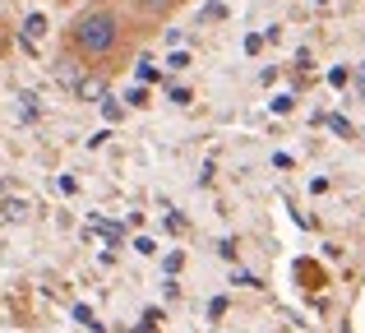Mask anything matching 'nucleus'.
Returning <instances> with one entry per match:
<instances>
[{
  "label": "nucleus",
  "mask_w": 365,
  "mask_h": 333,
  "mask_svg": "<svg viewBox=\"0 0 365 333\" xmlns=\"http://www.w3.org/2000/svg\"><path fill=\"white\" fill-rule=\"evenodd\" d=\"M134 5H139L143 14H167V9L176 5V0H134Z\"/></svg>",
  "instance_id": "20e7f679"
},
{
  "label": "nucleus",
  "mask_w": 365,
  "mask_h": 333,
  "mask_svg": "<svg viewBox=\"0 0 365 333\" xmlns=\"http://www.w3.org/2000/svg\"><path fill=\"white\" fill-rule=\"evenodd\" d=\"M51 74H56V79H61V83H65V88H74V93H79V83H83V79H88V74H83V65H79V61H74V56H56V65H51Z\"/></svg>",
  "instance_id": "f03ea898"
},
{
  "label": "nucleus",
  "mask_w": 365,
  "mask_h": 333,
  "mask_svg": "<svg viewBox=\"0 0 365 333\" xmlns=\"http://www.w3.org/2000/svg\"><path fill=\"white\" fill-rule=\"evenodd\" d=\"M9 51V28H5V19H0V56Z\"/></svg>",
  "instance_id": "39448f33"
},
{
  "label": "nucleus",
  "mask_w": 365,
  "mask_h": 333,
  "mask_svg": "<svg viewBox=\"0 0 365 333\" xmlns=\"http://www.w3.org/2000/svg\"><path fill=\"white\" fill-rule=\"evenodd\" d=\"M19 33H24V42H37V37L46 33V14H28V19H24V28H19Z\"/></svg>",
  "instance_id": "7ed1b4c3"
},
{
  "label": "nucleus",
  "mask_w": 365,
  "mask_h": 333,
  "mask_svg": "<svg viewBox=\"0 0 365 333\" xmlns=\"http://www.w3.org/2000/svg\"><path fill=\"white\" fill-rule=\"evenodd\" d=\"M116 42H120V14L111 5H93L70 24V46L79 56H93V61H98V56L116 51Z\"/></svg>",
  "instance_id": "f257e3e1"
}]
</instances>
